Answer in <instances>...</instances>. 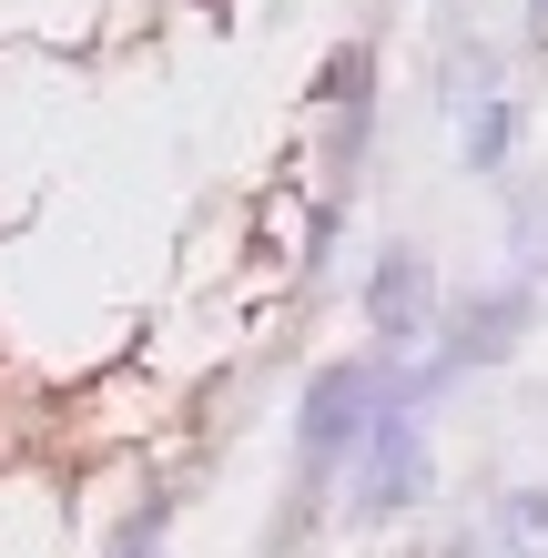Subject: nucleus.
Segmentation results:
<instances>
[{
	"instance_id": "obj_4",
	"label": "nucleus",
	"mask_w": 548,
	"mask_h": 558,
	"mask_svg": "<svg viewBox=\"0 0 548 558\" xmlns=\"http://www.w3.org/2000/svg\"><path fill=\"white\" fill-rule=\"evenodd\" d=\"M519 325H528V284H498V294H477V305L458 315V345H447V366H498Z\"/></svg>"
},
{
	"instance_id": "obj_2",
	"label": "nucleus",
	"mask_w": 548,
	"mask_h": 558,
	"mask_svg": "<svg viewBox=\"0 0 548 558\" xmlns=\"http://www.w3.org/2000/svg\"><path fill=\"white\" fill-rule=\"evenodd\" d=\"M427 498V437L406 407H376L366 426V508H416Z\"/></svg>"
},
{
	"instance_id": "obj_6",
	"label": "nucleus",
	"mask_w": 548,
	"mask_h": 558,
	"mask_svg": "<svg viewBox=\"0 0 548 558\" xmlns=\"http://www.w3.org/2000/svg\"><path fill=\"white\" fill-rule=\"evenodd\" d=\"M508 548H519V558L548 548V498H538V487H528V498H508Z\"/></svg>"
},
{
	"instance_id": "obj_5",
	"label": "nucleus",
	"mask_w": 548,
	"mask_h": 558,
	"mask_svg": "<svg viewBox=\"0 0 548 558\" xmlns=\"http://www.w3.org/2000/svg\"><path fill=\"white\" fill-rule=\"evenodd\" d=\"M508 133H519V112H508L498 92H477V102H467V162H477V173L508 162Z\"/></svg>"
},
{
	"instance_id": "obj_3",
	"label": "nucleus",
	"mask_w": 548,
	"mask_h": 558,
	"mask_svg": "<svg viewBox=\"0 0 548 558\" xmlns=\"http://www.w3.org/2000/svg\"><path fill=\"white\" fill-rule=\"evenodd\" d=\"M366 305H376V325H386V345H416V336H427V254H416V244H386Z\"/></svg>"
},
{
	"instance_id": "obj_1",
	"label": "nucleus",
	"mask_w": 548,
	"mask_h": 558,
	"mask_svg": "<svg viewBox=\"0 0 548 558\" xmlns=\"http://www.w3.org/2000/svg\"><path fill=\"white\" fill-rule=\"evenodd\" d=\"M376 426V376L366 366H326L305 386V426H295V447H305V468H336L345 447H356Z\"/></svg>"
},
{
	"instance_id": "obj_7",
	"label": "nucleus",
	"mask_w": 548,
	"mask_h": 558,
	"mask_svg": "<svg viewBox=\"0 0 548 558\" xmlns=\"http://www.w3.org/2000/svg\"><path fill=\"white\" fill-rule=\"evenodd\" d=\"M528 41H538V51H548V0H528Z\"/></svg>"
}]
</instances>
